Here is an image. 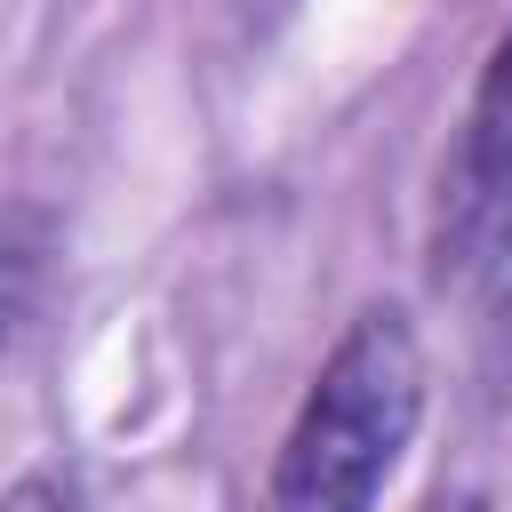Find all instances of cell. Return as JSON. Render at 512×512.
<instances>
[{
	"label": "cell",
	"mask_w": 512,
	"mask_h": 512,
	"mask_svg": "<svg viewBox=\"0 0 512 512\" xmlns=\"http://www.w3.org/2000/svg\"><path fill=\"white\" fill-rule=\"evenodd\" d=\"M424 416V352L400 304H368L320 360L280 456L264 512H376L408 432Z\"/></svg>",
	"instance_id": "cell-1"
},
{
	"label": "cell",
	"mask_w": 512,
	"mask_h": 512,
	"mask_svg": "<svg viewBox=\"0 0 512 512\" xmlns=\"http://www.w3.org/2000/svg\"><path fill=\"white\" fill-rule=\"evenodd\" d=\"M512 256V24L496 32L472 104H464V136L440 168V200H432V272L440 280H472L488 264Z\"/></svg>",
	"instance_id": "cell-2"
},
{
	"label": "cell",
	"mask_w": 512,
	"mask_h": 512,
	"mask_svg": "<svg viewBox=\"0 0 512 512\" xmlns=\"http://www.w3.org/2000/svg\"><path fill=\"white\" fill-rule=\"evenodd\" d=\"M48 248H56V224L32 208V200H16V192H0V352L24 336V320L40 312V288H48Z\"/></svg>",
	"instance_id": "cell-3"
},
{
	"label": "cell",
	"mask_w": 512,
	"mask_h": 512,
	"mask_svg": "<svg viewBox=\"0 0 512 512\" xmlns=\"http://www.w3.org/2000/svg\"><path fill=\"white\" fill-rule=\"evenodd\" d=\"M0 512H96V504H88L80 480H64V472H24V480L0 496Z\"/></svg>",
	"instance_id": "cell-4"
},
{
	"label": "cell",
	"mask_w": 512,
	"mask_h": 512,
	"mask_svg": "<svg viewBox=\"0 0 512 512\" xmlns=\"http://www.w3.org/2000/svg\"><path fill=\"white\" fill-rule=\"evenodd\" d=\"M432 512H480V504H472V496H448V504H432Z\"/></svg>",
	"instance_id": "cell-5"
}]
</instances>
